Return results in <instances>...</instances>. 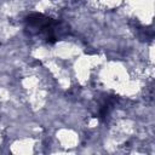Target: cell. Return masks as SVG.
I'll return each instance as SVG.
<instances>
[{
	"instance_id": "6da1fadb",
	"label": "cell",
	"mask_w": 155,
	"mask_h": 155,
	"mask_svg": "<svg viewBox=\"0 0 155 155\" xmlns=\"http://www.w3.org/2000/svg\"><path fill=\"white\" fill-rule=\"evenodd\" d=\"M25 22L29 27H35L39 29H50L53 21L50 17H46L41 13H31L25 18Z\"/></svg>"
}]
</instances>
